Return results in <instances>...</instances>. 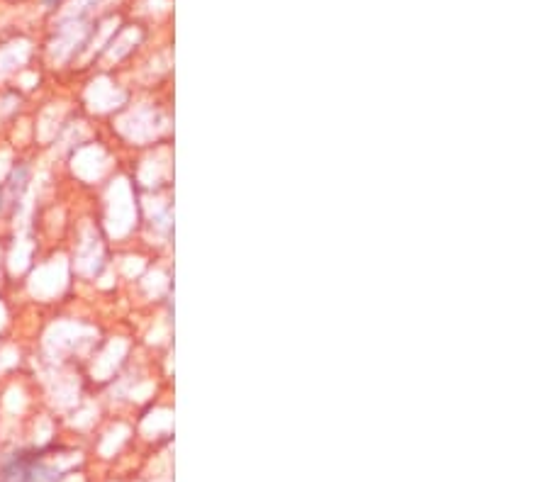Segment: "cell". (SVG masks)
Here are the masks:
<instances>
[{"mask_svg": "<svg viewBox=\"0 0 548 482\" xmlns=\"http://www.w3.org/2000/svg\"><path fill=\"white\" fill-rule=\"evenodd\" d=\"M0 482H49V470L39 463L37 456L15 453L13 461L0 470Z\"/></svg>", "mask_w": 548, "mask_h": 482, "instance_id": "cell-1", "label": "cell"}, {"mask_svg": "<svg viewBox=\"0 0 548 482\" xmlns=\"http://www.w3.org/2000/svg\"><path fill=\"white\" fill-rule=\"evenodd\" d=\"M42 3H44V8L54 10V8H59V5L64 3V0H42Z\"/></svg>", "mask_w": 548, "mask_h": 482, "instance_id": "cell-2", "label": "cell"}]
</instances>
